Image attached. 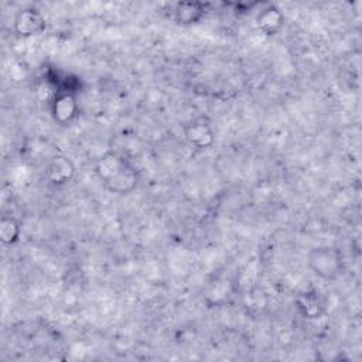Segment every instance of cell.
<instances>
[{"mask_svg":"<svg viewBox=\"0 0 362 362\" xmlns=\"http://www.w3.org/2000/svg\"><path fill=\"white\" fill-rule=\"evenodd\" d=\"M95 171L106 189L116 194H126L136 187L137 178L134 170L123 157L113 151L105 153L96 163Z\"/></svg>","mask_w":362,"mask_h":362,"instance_id":"cell-1","label":"cell"},{"mask_svg":"<svg viewBox=\"0 0 362 362\" xmlns=\"http://www.w3.org/2000/svg\"><path fill=\"white\" fill-rule=\"evenodd\" d=\"M308 266L322 279H335L342 269L341 255L334 247H315L308 255Z\"/></svg>","mask_w":362,"mask_h":362,"instance_id":"cell-2","label":"cell"},{"mask_svg":"<svg viewBox=\"0 0 362 362\" xmlns=\"http://www.w3.org/2000/svg\"><path fill=\"white\" fill-rule=\"evenodd\" d=\"M45 28V18L35 8H23L14 18V30L21 37L38 35Z\"/></svg>","mask_w":362,"mask_h":362,"instance_id":"cell-3","label":"cell"},{"mask_svg":"<svg viewBox=\"0 0 362 362\" xmlns=\"http://www.w3.org/2000/svg\"><path fill=\"white\" fill-rule=\"evenodd\" d=\"M51 112L54 119L61 123L66 124L69 123L78 113V102L74 93L71 92H62L58 93L51 105Z\"/></svg>","mask_w":362,"mask_h":362,"instance_id":"cell-4","label":"cell"},{"mask_svg":"<svg viewBox=\"0 0 362 362\" xmlns=\"http://www.w3.org/2000/svg\"><path fill=\"white\" fill-rule=\"evenodd\" d=\"M184 134L185 139L198 148H208L212 146L215 140V134L211 126L201 120L191 122L189 124H187L184 129Z\"/></svg>","mask_w":362,"mask_h":362,"instance_id":"cell-5","label":"cell"},{"mask_svg":"<svg viewBox=\"0 0 362 362\" xmlns=\"http://www.w3.org/2000/svg\"><path fill=\"white\" fill-rule=\"evenodd\" d=\"M173 18L178 24H192L204 16V6L198 1H182L173 6Z\"/></svg>","mask_w":362,"mask_h":362,"instance_id":"cell-6","label":"cell"},{"mask_svg":"<svg viewBox=\"0 0 362 362\" xmlns=\"http://www.w3.org/2000/svg\"><path fill=\"white\" fill-rule=\"evenodd\" d=\"M75 173L72 161L64 156H57L52 158L48 167V178L52 184H65L68 182Z\"/></svg>","mask_w":362,"mask_h":362,"instance_id":"cell-7","label":"cell"},{"mask_svg":"<svg viewBox=\"0 0 362 362\" xmlns=\"http://www.w3.org/2000/svg\"><path fill=\"white\" fill-rule=\"evenodd\" d=\"M257 24L264 34L273 35L283 25V14L277 7H274L273 4H269L266 8L262 10V13H259Z\"/></svg>","mask_w":362,"mask_h":362,"instance_id":"cell-8","label":"cell"},{"mask_svg":"<svg viewBox=\"0 0 362 362\" xmlns=\"http://www.w3.org/2000/svg\"><path fill=\"white\" fill-rule=\"evenodd\" d=\"M298 308L307 318H318L324 313L322 304L313 293H305L298 298Z\"/></svg>","mask_w":362,"mask_h":362,"instance_id":"cell-9","label":"cell"},{"mask_svg":"<svg viewBox=\"0 0 362 362\" xmlns=\"http://www.w3.org/2000/svg\"><path fill=\"white\" fill-rule=\"evenodd\" d=\"M20 235V225L14 218H1L0 222V238L1 242L6 245H11L18 239Z\"/></svg>","mask_w":362,"mask_h":362,"instance_id":"cell-10","label":"cell"}]
</instances>
